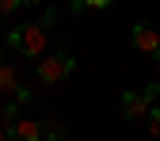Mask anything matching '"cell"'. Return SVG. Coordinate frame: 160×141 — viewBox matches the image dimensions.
I'll list each match as a JSON object with an SVG mask.
<instances>
[{
	"instance_id": "10",
	"label": "cell",
	"mask_w": 160,
	"mask_h": 141,
	"mask_svg": "<svg viewBox=\"0 0 160 141\" xmlns=\"http://www.w3.org/2000/svg\"><path fill=\"white\" fill-rule=\"evenodd\" d=\"M42 141H69L65 133H42Z\"/></svg>"
},
{
	"instance_id": "9",
	"label": "cell",
	"mask_w": 160,
	"mask_h": 141,
	"mask_svg": "<svg viewBox=\"0 0 160 141\" xmlns=\"http://www.w3.org/2000/svg\"><path fill=\"white\" fill-rule=\"evenodd\" d=\"M84 4H88V8H111L114 0H84Z\"/></svg>"
},
{
	"instance_id": "2",
	"label": "cell",
	"mask_w": 160,
	"mask_h": 141,
	"mask_svg": "<svg viewBox=\"0 0 160 141\" xmlns=\"http://www.w3.org/2000/svg\"><path fill=\"white\" fill-rule=\"evenodd\" d=\"M76 69V57L69 53V50H50V53H42L38 57V69H34V76H38V84H61V80L69 76Z\"/></svg>"
},
{
	"instance_id": "7",
	"label": "cell",
	"mask_w": 160,
	"mask_h": 141,
	"mask_svg": "<svg viewBox=\"0 0 160 141\" xmlns=\"http://www.w3.org/2000/svg\"><path fill=\"white\" fill-rule=\"evenodd\" d=\"M27 4H38V0H0V19L12 15V12H23Z\"/></svg>"
},
{
	"instance_id": "3",
	"label": "cell",
	"mask_w": 160,
	"mask_h": 141,
	"mask_svg": "<svg viewBox=\"0 0 160 141\" xmlns=\"http://www.w3.org/2000/svg\"><path fill=\"white\" fill-rule=\"evenodd\" d=\"M160 95V84H149V88H141V92H122V118L126 122H141V118L149 114V107H152V99Z\"/></svg>"
},
{
	"instance_id": "11",
	"label": "cell",
	"mask_w": 160,
	"mask_h": 141,
	"mask_svg": "<svg viewBox=\"0 0 160 141\" xmlns=\"http://www.w3.org/2000/svg\"><path fill=\"white\" fill-rule=\"evenodd\" d=\"M0 141H8V130H4V126H0Z\"/></svg>"
},
{
	"instance_id": "8",
	"label": "cell",
	"mask_w": 160,
	"mask_h": 141,
	"mask_svg": "<svg viewBox=\"0 0 160 141\" xmlns=\"http://www.w3.org/2000/svg\"><path fill=\"white\" fill-rule=\"evenodd\" d=\"M145 126H149V133H152V137H160V107H149Z\"/></svg>"
},
{
	"instance_id": "1",
	"label": "cell",
	"mask_w": 160,
	"mask_h": 141,
	"mask_svg": "<svg viewBox=\"0 0 160 141\" xmlns=\"http://www.w3.org/2000/svg\"><path fill=\"white\" fill-rule=\"evenodd\" d=\"M57 19V8H46L42 19H34V23H19L8 31V46L19 50V57H27V61H38L46 50H50V27Z\"/></svg>"
},
{
	"instance_id": "4",
	"label": "cell",
	"mask_w": 160,
	"mask_h": 141,
	"mask_svg": "<svg viewBox=\"0 0 160 141\" xmlns=\"http://www.w3.org/2000/svg\"><path fill=\"white\" fill-rule=\"evenodd\" d=\"M130 42H133V50H137V53H149L152 61L160 65V34H156V27L149 23V19L133 23V31H130Z\"/></svg>"
},
{
	"instance_id": "5",
	"label": "cell",
	"mask_w": 160,
	"mask_h": 141,
	"mask_svg": "<svg viewBox=\"0 0 160 141\" xmlns=\"http://www.w3.org/2000/svg\"><path fill=\"white\" fill-rule=\"evenodd\" d=\"M42 122L38 118H15L8 126V141H42Z\"/></svg>"
},
{
	"instance_id": "6",
	"label": "cell",
	"mask_w": 160,
	"mask_h": 141,
	"mask_svg": "<svg viewBox=\"0 0 160 141\" xmlns=\"http://www.w3.org/2000/svg\"><path fill=\"white\" fill-rule=\"evenodd\" d=\"M23 92V84H19V69L15 65H8V61H0V95H19Z\"/></svg>"
}]
</instances>
